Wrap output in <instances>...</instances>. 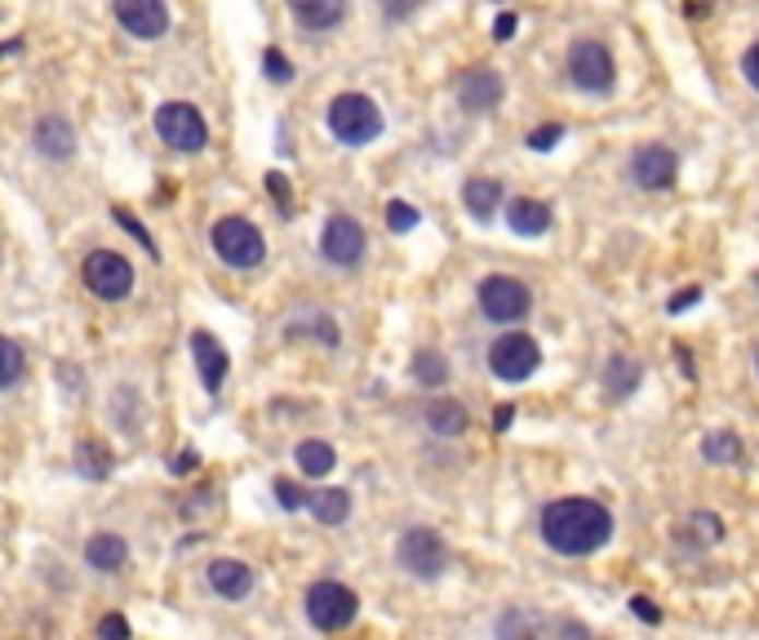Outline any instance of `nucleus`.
I'll return each mask as SVG.
<instances>
[{
	"label": "nucleus",
	"instance_id": "obj_1",
	"mask_svg": "<svg viewBox=\"0 0 759 640\" xmlns=\"http://www.w3.org/2000/svg\"><path fill=\"white\" fill-rule=\"evenodd\" d=\"M542 538L560 556H591L613 538V517L595 498H556L542 507Z\"/></svg>",
	"mask_w": 759,
	"mask_h": 640
},
{
	"label": "nucleus",
	"instance_id": "obj_2",
	"mask_svg": "<svg viewBox=\"0 0 759 640\" xmlns=\"http://www.w3.org/2000/svg\"><path fill=\"white\" fill-rule=\"evenodd\" d=\"M329 134L342 143V147H365L382 134V111L369 94H337L329 103Z\"/></svg>",
	"mask_w": 759,
	"mask_h": 640
},
{
	"label": "nucleus",
	"instance_id": "obj_3",
	"mask_svg": "<svg viewBox=\"0 0 759 640\" xmlns=\"http://www.w3.org/2000/svg\"><path fill=\"white\" fill-rule=\"evenodd\" d=\"M210 245L232 272H249L266 259V240L249 218H218L210 232Z\"/></svg>",
	"mask_w": 759,
	"mask_h": 640
},
{
	"label": "nucleus",
	"instance_id": "obj_4",
	"mask_svg": "<svg viewBox=\"0 0 759 640\" xmlns=\"http://www.w3.org/2000/svg\"><path fill=\"white\" fill-rule=\"evenodd\" d=\"M360 614V596L352 588H342L333 579H320L307 588V618L311 627L320 631H342V627H352Z\"/></svg>",
	"mask_w": 759,
	"mask_h": 640
},
{
	"label": "nucleus",
	"instance_id": "obj_5",
	"mask_svg": "<svg viewBox=\"0 0 759 640\" xmlns=\"http://www.w3.org/2000/svg\"><path fill=\"white\" fill-rule=\"evenodd\" d=\"M395 556H400V565L413 573V579H423V583L440 579V573L449 569V547H444V538H440L436 530H427V525L404 530Z\"/></svg>",
	"mask_w": 759,
	"mask_h": 640
},
{
	"label": "nucleus",
	"instance_id": "obj_6",
	"mask_svg": "<svg viewBox=\"0 0 759 640\" xmlns=\"http://www.w3.org/2000/svg\"><path fill=\"white\" fill-rule=\"evenodd\" d=\"M156 134L165 147L174 152H200L204 143H210V125H204V116L191 107V103H161L156 107Z\"/></svg>",
	"mask_w": 759,
	"mask_h": 640
},
{
	"label": "nucleus",
	"instance_id": "obj_7",
	"mask_svg": "<svg viewBox=\"0 0 759 640\" xmlns=\"http://www.w3.org/2000/svg\"><path fill=\"white\" fill-rule=\"evenodd\" d=\"M533 307V294L520 276H485L479 281V311H485L494 325H515V320H524Z\"/></svg>",
	"mask_w": 759,
	"mask_h": 640
},
{
	"label": "nucleus",
	"instance_id": "obj_8",
	"mask_svg": "<svg viewBox=\"0 0 759 640\" xmlns=\"http://www.w3.org/2000/svg\"><path fill=\"white\" fill-rule=\"evenodd\" d=\"M81 281L103 303H120V298L133 294V268H129V259H120L116 249H94L85 259V268H81Z\"/></svg>",
	"mask_w": 759,
	"mask_h": 640
},
{
	"label": "nucleus",
	"instance_id": "obj_9",
	"mask_svg": "<svg viewBox=\"0 0 759 640\" xmlns=\"http://www.w3.org/2000/svg\"><path fill=\"white\" fill-rule=\"evenodd\" d=\"M537 365H542V347H537V339H529V334H520V330H507V334L494 339V347H489V369H494L502 382H524V378L537 374Z\"/></svg>",
	"mask_w": 759,
	"mask_h": 640
},
{
	"label": "nucleus",
	"instance_id": "obj_10",
	"mask_svg": "<svg viewBox=\"0 0 759 640\" xmlns=\"http://www.w3.org/2000/svg\"><path fill=\"white\" fill-rule=\"evenodd\" d=\"M569 81L582 94H608L617 81V62L600 40H578L569 49Z\"/></svg>",
	"mask_w": 759,
	"mask_h": 640
},
{
	"label": "nucleus",
	"instance_id": "obj_11",
	"mask_svg": "<svg viewBox=\"0 0 759 640\" xmlns=\"http://www.w3.org/2000/svg\"><path fill=\"white\" fill-rule=\"evenodd\" d=\"M365 227L356 223V218H347V214H333L329 223H324V236H320V253L333 263V268H356L360 259H365Z\"/></svg>",
	"mask_w": 759,
	"mask_h": 640
},
{
	"label": "nucleus",
	"instance_id": "obj_12",
	"mask_svg": "<svg viewBox=\"0 0 759 640\" xmlns=\"http://www.w3.org/2000/svg\"><path fill=\"white\" fill-rule=\"evenodd\" d=\"M111 14L138 40H161L169 32V5L165 0H111Z\"/></svg>",
	"mask_w": 759,
	"mask_h": 640
},
{
	"label": "nucleus",
	"instance_id": "obj_13",
	"mask_svg": "<svg viewBox=\"0 0 759 640\" xmlns=\"http://www.w3.org/2000/svg\"><path fill=\"white\" fill-rule=\"evenodd\" d=\"M627 174H631V182L644 187V191H666V187L675 182V174H679V156H675L671 147H662V143H649V147H640V152L631 156Z\"/></svg>",
	"mask_w": 759,
	"mask_h": 640
},
{
	"label": "nucleus",
	"instance_id": "obj_14",
	"mask_svg": "<svg viewBox=\"0 0 759 640\" xmlns=\"http://www.w3.org/2000/svg\"><path fill=\"white\" fill-rule=\"evenodd\" d=\"M502 94H507V85H502V76L494 68H471L458 81V103L466 111H494L502 103Z\"/></svg>",
	"mask_w": 759,
	"mask_h": 640
},
{
	"label": "nucleus",
	"instance_id": "obj_15",
	"mask_svg": "<svg viewBox=\"0 0 759 640\" xmlns=\"http://www.w3.org/2000/svg\"><path fill=\"white\" fill-rule=\"evenodd\" d=\"M191 356H195V369H200V382H204V392H223V382H227V347L210 334V330H195L191 334Z\"/></svg>",
	"mask_w": 759,
	"mask_h": 640
},
{
	"label": "nucleus",
	"instance_id": "obj_16",
	"mask_svg": "<svg viewBox=\"0 0 759 640\" xmlns=\"http://www.w3.org/2000/svg\"><path fill=\"white\" fill-rule=\"evenodd\" d=\"M253 583H258V573H253L245 560L223 556V560L210 565V588H214L223 601H245V596L253 592Z\"/></svg>",
	"mask_w": 759,
	"mask_h": 640
},
{
	"label": "nucleus",
	"instance_id": "obj_17",
	"mask_svg": "<svg viewBox=\"0 0 759 640\" xmlns=\"http://www.w3.org/2000/svg\"><path fill=\"white\" fill-rule=\"evenodd\" d=\"M32 143H36V152L40 156H49V161H67L76 152V130L67 125L62 116H40L36 120V130H32Z\"/></svg>",
	"mask_w": 759,
	"mask_h": 640
},
{
	"label": "nucleus",
	"instance_id": "obj_18",
	"mask_svg": "<svg viewBox=\"0 0 759 640\" xmlns=\"http://www.w3.org/2000/svg\"><path fill=\"white\" fill-rule=\"evenodd\" d=\"M285 5L307 32H329L347 19V0H285Z\"/></svg>",
	"mask_w": 759,
	"mask_h": 640
},
{
	"label": "nucleus",
	"instance_id": "obj_19",
	"mask_svg": "<svg viewBox=\"0 0 759 640\" xmlns=\"http://www.w3.org/2000/svg\"><path fill=\"white\" fill-rule=\"evenodd\" d=\"M507 227L515 236H546L550 232V205H542L533 197H515L507 205Z\"/></svg>",
	"mask_w": 759,
	"mask_h": 640
},
{
	"label": "nucleus",
	"instance_id": "obj_20",
	"mask_svg": "<svg viewBox=\"0 0 759 640\" xmlns=\"http://www.w3.org/2000/svg\"><path fill=\"white\" fill-rule=\"evenodd\" d=\"M423 418H427V427H431L436 436H462V431L471 427V414H466L453 396H436V401H427Z\"/></svg>",
	"mask_w": 759,
	"mask_h": 640
},
{
	"label": "nucleus",
	"instance_id": "obj_21",
	"mask_svg": "<svg viewBox=\"0 0 759 640\" xmlns=\"http://www.w3.org/2000/svg\"><path fill=\"white\" fill-rule=\"evenodd\" d=\"M85 560H90V569L116 573V569H124V560H129V543H124L120 534H94V538L85 543Z\"/></svg>",
	"mask_w": 759,
	"mask_h": 640
},
{
	"label": "nucleus",
	"instance_id": "obj_22",
	"mask_svg": "<svg viewBox=\"0 0 759 640\" xmlns=\"http://www.w3.org/2000/svg\"><path fill=\"white\" fill-rule=\"evenodd\" d=\"M307 511L320 525H342L352 517V494L347 489H316V494H307Z\"/></svg>",
	"mask_w": 759,
	"mask_h": 640
},
{
	"label": "nucleus",
	"instance_id": "obj_23",
	"mask_svg": "<svg viewBox=\"0 0 759 640\" xmlns=\"http://www.w3.org/2000/svg\"><path fill=\"white\" fill-rule=\"evenodd\" d=\"M462 201H466V210L485 223V218H494L498 214V205H502V182L498 178H471L466 187H462Z\"/></svg>",
	"mask_w": 759,
	"mask_h": 640
},
{
	"label": "nucleus",
	"instance_id": "obj_24",
	"mask_svg": "<svg viewBox=\"0 0 759 640\" xmlns=\"http://www.w3.org/2000/svg\"><path fill=\"white\" fill-rule=\"evenodd\" d=\"M640 378H644V369H640L631 356H613L608 369H604V392H608V401L631 396V392L640 388Z\"/></svg>",
	"mask_w": 759,
	"mask_h": 640
},
{
	"label": "nucleus",
	"instance_id": "obj_25",
	"mask_svg": "<svg viewBox=\"0 0 759 640\" xmlns=\"http://www.w3.org/2000/svg\"><path fill=\"white\" fill-rule=\"evenodd\" d=\"M294 463H298V472L303 476H329L333 467H337V454H333V445L329 440H303L298 450H294Z\"/></svg>",
	"mask_w": 759,
	"mask_h": 640
},
{
	"label": "nucleus",
	"instance_id": "obj_26",
	"mask_svg": "<svg viewBox=\"0 0 759 640\" xmlns=\"http://www.w3.org/2000/svg\"><path fill=\"white\" fill-rule=\"evenodd\" d=\"M23 374H27V356H23V347H19L14 339L0 334V392H10Z\"/></svg>",
	"mask_w": 759,
	"mask_h": 640
},
{
	"label": "nucleus",
	"instance_id": "obj_27",
	"mask_svg": "<svg viewBox=\"0 0 759 640\" xmlns=\"http://www.w3.org/2000/svg\"><path fill=\"white\" fill-rule=\"evenodd\" d=\"M702 459L707 463H742V440L733 436V431H711L707 440H702Z\"/></svg>",
	"mask_w": 759,
	"mask_h": 640
},
{
	"label": "nucleus",
	"instance_id": "obj_28",
	"mask_svg": "<svg viewBox=\"0 0 759 640\" xmlns=\"http://www.w3.org/2000/svg\"><path fill=\"white\" fill-rule=\"evenodd\" d=\"M413 378L423 382V388H444L449 382V365L440 352H418L413 356Z\"/></svg>",
	"mask_w": 759,
	"mask_h": 640
},
{
	"label": "nucleus",
	"instance_id": "obj_29",
	"mask_svg": "<svg viewBox=\"0 0 759 640\" xmlns=\"http://www.w3.org/2000/svg\"><path fill=\"white\" fill-rule=\"evenodd\" d=\"M76 472L90 476V481H98V476L111 472V454L103 450V445H94V440H81L76 445Z\"/></svg>",
	"mask_w": 759,
	"mask_h": 640
},
{
	"label": "nucleus",
	"instance_id": "obj_30",
	"mask_svg": "<svg viewBox=\"0 0 759 640\" xmlns=\"http://www.w3.org/2000/svg\"><path fill=\"white\" fill-rule=\"evenodd\" d=\"M262 72H266L271 85H289V81H294V62H289L281 49H266V54H262Z\"/></svg>",
	"mask_w": 759,
	"mask_h": 640
},
{
	"label": "nucleus",
	"instance_id": "obj_31",
	"mask_svg": "<svg viewBox=\"0 0 759 640\" xmlns=\"http://www.w3.org/2000/svg\"><path fill=\"white\" fill-rule=\"evenodd\" d=\"M688 534H698L702 547H715L720 534H724V525H720V517H711V511H693V521H688Z\"/></svg>",
	"mask_w": 759,
	"mask_h": 640
},
{
	"label": "nucleus",
	"instance_id": "obj_32",
	"mask_svg": "<svg viewBox=\"0 0 759 640\" xmlns=\"http://www.w3.org/2000/svg\"><path fill=\"white\" fill-rule=\"evenodd\" d=\"M387 227H391L395 236L413 232V227H418V210H413L408 201H391V205H387Z\"/></svg>",
	"mask_w": 759,
	"mask_h": 640
},
{
	"label": "nucleus",
	"instance_id": "obj_33",
	"mask_svg": "<svg viewBox=\"0 0 759 640\" xmlns=\"http://www.w3.org/2000/svg\"><path fill=\"white\" fill-rule=\"evenodd\" d=\"M271 489H275V502H281L285 511H298V507H307V494H303V489H298L294 481H285V476H281V481H275Z\"/></svg>",
	"mask_w": 759,
	"mask_h": 640
},
{
	"label": "nucleus",
	"instance_id": "obj_34",
	"mask_svg": "<svg viewBox=\"0 0 759 640\" xmlns=\"http://www.w3.org/2000/svg\"><path fill=\"white\" fill-rule=\"evenodd\" d=\"M560 139H565V125H542V130L529 134V147H533V152H550Z\"/></svg>",
	"mask_w": 759,
	"mask_h": 640
},
{
	"label": "nucleus",
	"instance_id": "obj_35",
	"mask_svg": "<svg viewBox=\"0 0 759 640\" xmlns=\"http://www.w3.org/2000/svg\"><path fill=\"white\" fill-rule=\"evenodd\" d=\"M427 5V0H382V14L391 19V23H404V19H413Z\"/></svg>",
	"mask_w": 759,
	"mask_h": 640
},
{
	"label": "nucleus",
	"instance_id": "obj_36",
	"mask_svg": "<svg viewBox=\"0 0 759 640\" xmlns=\"http://www.w3.org/2000/svg\"><path fill=\"white\" fill-rule=\"evenodd\" d=\"M116 223H120V227H124V232H129V236H133V240H143V249H147V253H152V259H156V253H161V249H156V240H152V236H147V227H143V223H133V218H129V214H124V210H116Z\"/></svg>",
	"mask_w": 759,
	"mask_h": 640
},
{
	"label": "nucleus",
	"instance_id": "obj_37",
	"mask_svg": "<svg viewBox=\"0 0 759 640\" xmlns=\"http://www.w3.org/2000/svg\"><path fill=\"white\" fill-rule=\"evenodd\" d=\"M266 187H271V197H275V205H281L285 214L294 210V197H289V182L281 178V174H266Z\"/></svg>",
	"mask_w": 759,
	"mask_h": 640
},
{
	"label": "nucleus",
	"instance_id": "obj_38",
	"mask_svg": "<svg viewBox=\"0 0 759 640\" xmlns=\"http://www.w3.org/2000/svg\"><path fill=\"white\" fill-rule=\"evenodd\" d=\"M742 72H746V81H750V90L759 94V45H750V49L742 54Z\"/></svg>",
	"mask_w": 759,
	"mask_h": 640
},
{
	"label": "nucleus",
	"instance_id": "obj_39",
	"mask_svg": "<svg viewBox=\"0 0 759 640\" xmlns=\"http://www.w3.org/2000/svg\"><path fill=\"white\" fill-rule=\"evenodd\" d=\"M98 636H133V627L120 614H107V618H98Z\"/></svg>",
	"mask_w": 759,
	"mask_h": 640
},
{
	"label": "nucleus",
	"instance_id": "obj_40",
	"mask_svg": "<svg viewBox=\"0 0 759 640\" xmlns=\"http://www.w3.org/2000/svg\"><path fill=\"white\" fill-rule=\"evenodd\" d=\"M631 609H636V618H644V623H662V609H657L649 596H631Z\"/></svg>",
	"mask_w": 759,
	"mask_h": 640
},
{
	"label": "nucleus",
	"instance_id": "obj_41",
	"mask_svg": "<svg viewBox=\"0 0 759 640\" xmlns=\"http://www.w3.org/2000/svg\"><path fill=\"white\" fill-rule=\"evenodd\" d=\"M515 27H520V19H515V14H498V23H494V40H511V36H515Z\"/></svg>",
	"mask_w": 759,
	"mask_h": 640
},
{
	"label": "nucleus",
	"instance_id": "obj_42",
	"mask_svg": "<svg viewBox=\"0 0 759 640\" xmlns=\"http://www.w3.org/2000/svg\"><path fill=\"white\" fill-rule=\"evenodd\" d=\"M693 303H702V289H698V285L684 289V294H675V298H671V311H684V307H693Z\"/></svg>",
	"mask_w": 759,
	"mask_h": 640
},
{
	"label": "nucleus",
	"instance_id": "obj_43",
	"mask_svg": "<svg viewBox=\"0 0 759 640\" xmlns=\"http://www.w3.org/2000/svg\"><path fill=\"white\" fill-rule=\"evenodd\" d=\"M191 467H195V450H187V454H174V459H169V472H174V476H187Z\"/></svg>",
	"mask_w": 759,
	"mask_h": 640
},
{
	"label": "nucleus",
	"instance_id": "obj_44",
	"mask_svg": "<svg viewBox=\"0 0 759 640\" xmlns=\"http://www.w3.org/2000/svg\"><path fill=\"white\" fill-rule=\"evenodd\" d=\"M511 418H515V410H511V405H502V410L494 414V427H498V431H507V427H511Z\"/></svg>",
	"mask_w": 759,
	"mask_h": 640
},
{
	"label": "nucleus",
	"instance_id": "obj_45",
	"mask_svg": "<svg viewBox=\"0 0 759 640\" xmlns=\"http://www.w3.org/2000/svg\"><path fill=\"white\" fill-rule=\"evenodd\" d=\"M755 369H759V356H755Z\"/></svg>",
	"mask_w": 759,
	"mask_h": 640
}]
</instances>
